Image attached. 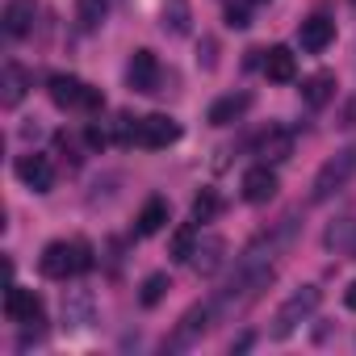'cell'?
I'll return each instance as SVG.
<instances>
[{"instance_id":"26","label":"cell","mask_w":356,"mask_h":356,"mask_svg":"<svg viewBox=\"0 0 356 356\" xmlns=\"http://www.w3.org/2000/svg\"><path fill=\"white\" fill-rule=\"evenodd\" d=\"M76 243V273H88L92 268V243L88 239H72Z\"/></svg>"},{"instance_id":"16","label":"cell","mask_w":356,"mask_h":356,"mask_svg":"<svg viewBox=\"0 0 356 356\" xmlns=\"http://www.w3.org/2000/svg\"><path fill=\"white\" fill-rule=\"evenodd\" d=\"M331 97H335V76H331V72H314V76L302 80V101H306L310 109H323Z\"/></svg>"},{"instance_id":"19","label":"cell","mask_w":356,"mask_h":356,"mask_svg":"<svg viewBox=\"0 0 356 356\" xmlns=\"http://www.w3.org/2000/svg\"><path fill=\"white\" fill-rule=\"evenodd\" d=\"M260 155H264L268 163L289 159V155H293V134H289V130H281V126H273V130L260 138Z\"/></svg>"},{"instance_id":"32","label":"cell","mask_w":356,"mask_h":356,"mask_svg":"<svg viewBox=\"0 0 356 356\" xmlns=\"http://www.w3.org/2000/svg\"><path fill=\"white\" fill-rule=\"evenodd\" d=\"M339 126H356V101H352V105L343 109V122H339Z\"/></svg>"},{"instance_id":"11","label":"cell","mask_w":356,"mask_h":356,"mask_svg":"<svg viewBox=\"0 0 356 356\" xmlns=\"http://www.w3.org/2000/svg\"><path fill=\"white\" fill-rule=\"evenodd\" d=\"M176 138H181V126H176L168 113H151V118H143L138 147H151V151H159V147H172Z\"/></svg>"},{"instance_id":"33","label":"cell","mask_w":356,"mask_h":356,"mask_svg":"<svg viewBox=\"0 0 356 356\" xmlns=\"http://www.w3.org/2000/svg\"><path fill=\"white\" fill-rule=\"evenodd\" d=\"M256 5H268V0H256Z\"/></svg>"},{"instance_id":"20","label":"cell","mask_w":356,"mask_h":356,"mask_svg":"<svg viewBox=\"0 0 356 356\" xmlns=\"http://www.w3.org/2000/svg\"><path fill=\"white\" fill-rule=\"evenodd\" d=\"M352 239H356V218H339V222H331L327 235H323L327 252H352Z\"/></svg>"},{"instance_id":"12","label":"cell","mask_w":356,"mask_h":356,"mask_svg":"<svg viewBox=\"0 0 356 356\" xmlns=\"http://www.w3.org/2000/svg\"><path fill=\"white\" fill-rule=\"evenodd\" d=\"M248 109H252V92H231V97H218V101L210 105L206 122H210V126H231V122H239Z\"/></svg>"},{"instance_id":"9","label":"cell","mask_w":356,"mask_h":356,"mask_svg":"<svg viewBox=\"0 0 356 356\" xmlns=\"http://www.w3.org/2000/svg\"><path fill=\"white\" fill-rule=\"evenodd\" d=\"M30 72L22 67V63H5V67H0V105H5V109H17L22 101H26V92H30Z\"/></svg>"},{"instance_id":"1","label":"cell","mask_w":356,"mask_h":356,"mask_svg":"<svg viewBox=\"0 0 356 356\" xmlns=\"http://www.w3.org/2000/svg\"><path fill=\"white\" fill-rule=\"evenodd\" d=\"M356 176V143H348L343 151H335L318 172H314V185H310V202H331L335 193H343Z\"/></svg>"},{"instance_id":"24","label":"cell","mask_w":356,"mask_h":356,"mask_svg":"<svg viewBox=\"0 0 356 356\" xmlns=\"http://www.w3.org/2000/svg\"><path fill=\"white\" fill-rule=\"evenodd\" d=\"M163 30H172V34H185V30H189V9H185V0H172V5L163 9Z\"/></svg>"},{"instance_id":"5","label":"cell","mask_w":356,"mask_h":356,"mask_svg":"<svg viewBox=\"0 0 356 356\" xmlns=\"http://www.w3.org/2000/svg\"><path fill=\"white\" fill-rule=\"evenodd\" d=\"M5 318L9 323H42V298L34 289L9 285L5 289Z\"/></svg>"},{"instance_id":"27","label":"cell","mask_w":356,"mask_h":356,"mask_svg":"<svg viewBox=\"0 0 356 356\" xmlns=\"http://www.w3.org/2000/svg\"><path fill=\"white\" fill-rule=\"evenodd\" d=\"M227 26H231V30H248V26H252L248 9H243V5H231V9H227Z\"/></svg>"},{"instance_id":"13","label":"cell","mask_w":356,"mask_h":356,"mask_svg":"<svg viewBox=\"0 0 356 356\" xmlns=\"http://www.w3.org/2000/svg\"><path fill=\"white\" fill-rule=\"evenodd\" d=\"M47 88H51V101H55L59 109H80V105H84V92H88V84H84V80L63 76V72H59V76H51V84H47Z\"/></svg>"},{"instance_id":"29","label":"cell","mask_w":356,"mask_h":356,"mask_svg":"<svg viewBox=\"0 0 356 356\" xmlns=\"http://www.w3.org/2000/svg\"><path fill=\"white\" fill-rule=\"evenodd\" d=\"M80 109H88V113L105 109V97H101V88H88V92H84V105H80Z\"/></svg>"},{"instance_id":"25","label":"cell","mask_w":356,"mask_h":356,"mask_svg":"<svg viewBox=\"0 0 356 356\" xmlns=\"http://www.w3.org/2000/svg\"><path fill=\"white\" fill-rule=\"evenodd\" d=\"M193 243H197V235H193V231H176V235H172V260H189Z\"/></svg>"},{"instance_id":"34","label":"cell","mask_w":356,"mask_h":356,"mask_svg":"<svg viewBox=\"0 0 356 356\" xmlns=\"http://www.w3.org/2000/svg\"><path fill=\"white\" fill-rule=\"evenodd\" d=\"M352 5H356V0H352Z\"/></svg>"},{"instance_id":"30","label":"cell","mask_w":356,"mask_h":356,"mask_svg":"<svg viewBox=\"0 0 356 356\" xmlns=\"http://www.w3.org/2000/svg\"><path fill=\"white\" fill-rule=\"evenodd\" d=\"M214 51H218V47H214V38H206V42H202V51H197V59H202L206 67H214V63H218V59H214Z\"/></svg>"},{"instance_id":"7","label":"cell","mask_w":356,"mask_h":356,"mask_svg":"<svg viewBox=\"0 0 356 356\" xmlns=\"http://www.w3.org/2000/svg\"><path fill=\"white\" fill-rule=\"evenodd\" d=\"M126 80H130V88H134V92H155V88H159V59H155V51L138 47V51L130 55Z\"/></svg>"},{"instance_id":"3","label":"cell","mask_w":356,"mask_h":356,"mask_svg":"<svg viewBox=\"0 0 356 356\" xmlns=\"http://www.w3.org/2000/svg\"><path fill=\"white\" fill-rule=\"evenodd\" d=\"M277 189H281V181H277V172H273L268 163L248 168V172H243V181H239V193H243L248 206H264V202H273Z\"/></svg>"},{"instance_id":"8","label":"cell","mask_w":356,"mask_h":356,"mask_svg":"<svg viewBox=\"0 0 356 356\" xmlns=\"http://www.w3.org/2000/svg\"><path fill=\"white\" fill-rule=\"evenodd\" d=\"M38 268H42V277H51V281L72 277V273H76V243H63V239L47 243V248H42V260H38Z\"/></svg>"},{"instance_id":"4","label":"cell","mask_w":356,"mask_h":356,"mask_svg":"<svg viewBox=\"0 0 356 356\" xmlns=\"http://www.w3.org/2000/svg\"><path fill=\"white\" fill-rule=\"evenodd\" d=\"M222 260H227V239L222 235H202L193 243V252H189V268L197 277H214L222 268Z\"/></svg>"},{"instance_id":"28","label":"cell","mask_w":356,"mask_h":356,"mask_svg":"<svg viewBox=\"0 0 356 356\" xmlns=\"http://www.w3.org/2000/svg\"><path fill=\"white\" fill-rule=\"evenodd\" d=\"M88 143H92V147H109V143H113V130H105V126H88Z\"/></svg>"},{"instance_id":"23","label":"cell","mask_w":356,"mask_h":356,"mask_svg":"<svg viewBox=\"0 0 356 356\" xmlns=\"http://www.w3.org/2000/svg\"><path fill=\"white\" fill-rule=\"evenodd\" d=\"M105 0H80V5H76V22H80V30H101V22H105Z\"/></svg>"},{"instance_id":"31","label":"cell","mask_w":356,"mask_h":356,"mask_svg":"<svg viewBox=\"0 0 356 356\" xmlns=\"http://www.w3.org/2000/svg\"><path fill=\"white\" fill-rule=\"evenodd\" d=\"M343 306H348V310H356V281L343 289Z\"/></svg>"},{"instance_id":"6","label":"cell","mask_w":356,"mask_h":356,"mask_svg":"<svg viewBox=\"0 0 356 356\" xmlns=\"http://www.w3.org/2000/svg\"><path fill=\"white\" fill-rule=\"evenodd\" d=\"M17 181H22L26 189H34V193H51V185H55V168H51L47 155L30 151V155L17 159Z\"/></svg>"},{"instance_id":"14","label":"cell","mask_w":356,"mask_h":356,"mask_svg":"<svg viewBox=\"0 0 356 356\" xmlns=\"http://www.w3.org/2000/svg\"><path fill=\"white\" fill-rule=\"evenodd\" d=\"M34 17H38L34 0H9V5H5V34L9 38H26L34 30Z\"/></svg>"},{"instance_id":"22","label":"cell","mask_w":356,"mask_h":356,"mask_svg":"<svg viewBox=\"0 0 356 356\" xmlns=\"http://www.w3.org/2000/svg\"><path fill=\"white\" fill-rule=\"evenodd\" d=\"M172 289V281H168V273H151L147 281H143V289H138V302L151 310V306H159L163 302V293Z\"/></svg>"},{"instance_id":"18","label":"cell","mask_w":356,"mask_h":356,"mask_svg":"<svg viewBox=\"0 0 356 356\" xmlns=\"http://www.w3.org/2000/svg\"><path fill=\"white\" fill-rule=\"evenodd\" d=\"M168 227V202H159V197H151L143 210H138V218H134V235H159Z\"/></svg>"},{"instance_id":"15","label":"cell","mask_w":356,"mask_h":356,"mask_svg":"<svg viewBox=\"0 0 356 356\" xmlns=\"http://www.w3.org/2000/svg\"><path fill=\"white\" fill-rule=\"evenodd\" d=\"M88 323H92V298L84 289H72L63 298V327L67 331H84Z\"/></svg>"},{"instance_id":"17","label":"cell","mask_w":356,"mask_h":356,"mask_svg":"<svg viewBox=\"0 0 356 356\" xmlns=\"http://www.w3.org/2000/svg\"><path fill=\"white\" fill-rule=\"evenodd\" d=\"M293 72H298V59H293V51H289V47H273V51L264 55V76H268V80L289 84V80H293Z\"/></svg>"},{"instance_id":"2","label":"cell","mask_w":356,"mask_h":356,"mask_svg":"<svg viewBox=\"0 0 356 356\" xmlns=\"http://www.w3.org/2000/svg\"><path fill=\"white\" fill-rule=\"evenodd\" d=\"M318 302H323V289L318 285H302V289H293L285 302H281V310H277V318H273V335L277 339H289L314 310H318Z\"/></svg>"},{"instance_id":"21","label":"cell","mask_w":356,"mask_h":356,"mask_svg":"<svg viewBox=\"0 0 356 356\" xmlns=\"http://www.w3.org/2000/svg\"><path fill=\"white\" fill-rule=\"evenodd\" d=\"M222 214V197L214 193V189H202L197 197H193V222H214Z\"/></svg>"},{"instance_id":"10","label":"cell","mask_w":356,"mask_h":356,"mask_svg":"<svg viewBox=\"0 0 356 356\" xmlns=\"http://www.w3.org/2000/svg\"><path fill=\"white\" fill-rule=\"evenodd\" d=\"M298 42H302V51H306V55L327 51V47L335 42V22H331V17H323V13L306 17V22L298 26Z\"/></svg>"}]
</instances>
